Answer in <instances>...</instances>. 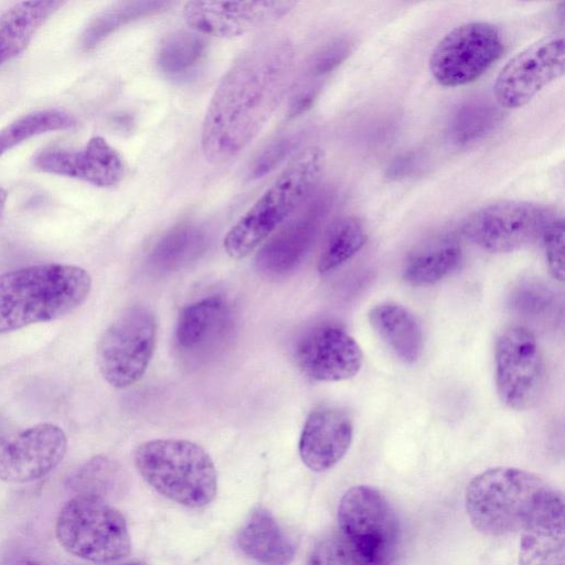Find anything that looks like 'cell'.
<instances>
[{"instance_id":"cell-1","label":"cell","mask_w":565,"mask_h":565,"mask_svg":"<svg viewBox=\"0 0 565 565\" xmlns=\"http://www.w3.org/2000/svg\"><path fill=\"white\" fill-rule=\"evenodd\" d=\"M295 65L292 42L279 35L254 43L232 63L203 119L206 161H230L257 137L291 88Z\"/></svg>"},{"instance_id":"cell-2","label":"cell","mask_w":565,"mask_h":565,"mask_svg":"<svg viewBox=\"0 0 565 565\" xmlns=\"http://www.w3.org/2000/svg\"><path fill=\"white\" fill-rule=\"evenodd\" d=\"M90 275L82 267L47 263L0 275V334L68 316L88 298Z\"/></svg>"},{"instance_id":"cell-3","label":"cell","mask_w":565,"mask_h":565,"mask_svg":"<svg viewBox=\"0 0 565 565\" xmlns=\"http://www.w3.org/2000/svg\"><path fill=\"white\" fill-rule=\"evenodd\" d=\"M324 152L307 147L287 167L226 233L223 246L233 259L252 254L313 195L323 169Z\"/></svg>"},{"instance_id":"cell-4","label":"cell","mask_w":565,"mask_h":565,"mask_svg":"<svg viewBox=\"0 0 565 565\" xmlns=\"http://www.w3.org/2000/svg\"><path fill=\"white\" fill-rule=\"evenodd\" d=\"M552 489L536 473L512 467L490 468L468 483L466 511L479 532L507 535L526 525Z\"/></svg>"},{"instance_id":"cell-5","label":"cell","mask_w":565,"mask_h":565,"mask_svg":"<svg viewBox=\"0 0 565 565\" xmlns=\"http://www.w3.org/2000/svg\"><path fill=\"white\" fill-rule=\"evenodd\" d=\"M143 480L169 500L192 509L211 503L217 492V472L200 445L179 438L140 444L134 454Z\"/></svg>"},{"instance_id":"cell-6","label":"cell","mask_w":565,"mask_h":565,"mask_svg":"<svg viewBox=\"0 0 565 565\" xmlns=\"http://www.w3.org/2000/svg\"><path fill=\"white\" fill-rule=\"evenodd\" d=\"M55 535L70 554L93 563H114L131 552L126 519L94 495L77 494L64 504L56 518Z\"/></svg>"},{"instance_id":"cell-7","label":"cell","mask_w":565,"mask_h":565,"mask_svg":"<svg viewBox=\"0 0 565 565\" xmlns=\"http://www.w3.org/2000/svg\"><path fill=\"white\" fill-rule=\"evenodd\" d=\"M156 333L154 313L145 305L126 308L107 327L97 344V363L110 386L127 388L141 380L154 351Z\"/></svg>"},{"instance_id":"cell-8","label":"cell","mask_w":565,"mask_h":565,"mask_svg":"<svg viewBox=\"0 0 565 565\" xmlns=\"http://www.w3.org/2000/svg\"><path fill=\"white\" fill-rule=\"evenodd\" d=\"M339 530L362 552L369 565H391L399 539L394 508L377 489L350 488L338 508Z\"/></svg>"},{"instance_id":"cell-9","label":"cell","mask_w":565,"mask_h":565,"mask_svg":"<svg viewBox=\"0 0 565 565\" xmlns=\"http://www.w3.org/2000/svg\"><path fill=\"white\" fill-rule=\"evenodd\" d=\"M556 216L537 203L505 200L475 211L465 221L462 232L487 252L509 253L540 242Z\"/></svg>"},{"instance_id":"cell-10","label":"cell","mask_w":565,"mask_h":565,"mask_svg":"<svg viewBox=\"0 0 565 565\" xmlns=\"http://www.w3.org/2000/svg\"><path fill=\"white\" fill-rule=\"evenodd\" d=\"M502 51V38L493 24L466 22L439 40L429 57V71L441 86H462L483 75Z\"/></svg>"},{"instance_id":"cell-11","label":"cell","mask_w":565,"mask_h":565,"mask_svg":"<svg viewBox=\"0 0 565 565\" xmlns=\"http://www.w3.org/2000/svg\"><path fill=\"white\" fill-rule=\"evenodd\" d=\"M499 399L514 411H526L541 399L545 388V363L534 333L512 326L498 337L494 351Z\"/></svg>"},{"instance_id":"cell-12","label":"cell","mask_w":565,"mask_h":565,"mask_svg":"<svg viewBox=\"0 0 565 565\" xmlns=\"http://www.w3.org/2000/svg\"><path fill=\"white\" fill-rule=\"evenodd\" d=\"M67 437L51 423L19 427L0 415V480L25 483L43 478L65 457Z\"/></svg>"},{"instance_id":"cell-13","label":"cell","mask_w":565,"mask_h":565,"mask_svg":"<svg viewBox=\"0 0 565 565\" xmlns=\"http://www.w3.org/2000/svg\"><path fill=\"white\" fill-rule=\"evenodd\" d=\"M565 42L558 33L531 43L511 57L493 84L499 106L518 109L526 105L544 87L564 74Z\"/></svg>"},{"instance_id":"cell-14","label":"cell","mask_w":565,"mask_h":565,"mask_svg":"<svg viewBox=\"0 0 565 565\" xmlns=\"http://www.w3.org/2000/svg\"><path fill=\"white\" fill-rule=\"evenodd\" d=\"M298 367L312 380L339 382L354 377L363 361L353 337L332 322H319L301 331L294 343Z\"/></svg>"},{"instance_id":"cell-15","label":"cell","mask_w":565,"mask_h":565,"mask_svg":"<svg viewBox=\"0 0 565 565\" xmlns=\"http://www.w3.org/2000/svg\"><path fill=\"white\" fill-rule=\"evenodd\" d=\"M295 1H189L185 23L195 32L233 39L271 24L288 14Z\"/></svg>"},{"instance_id":"cell-16","label":"cell","mask_w":565,"mask_h":565,"mask_svg":"<svg viewBox=\"0 0 565 565\" xmlns=\"http://www.w3.org/2000/svg\"><path fill=\"white\" fill-rule=\"evenodd\" d=\"M333 204V192L315 193L300 213L276 233L259 249L258 267L268 275L279 276L292 270L302 260Z\"/></svg>"},{"instance_id":"cell-17","label":"cell","mask_w":565,"mask_h":565,"mask_svg":"<svg viewBox=\"0 0 565 565\" xmlns=\"http://www.w3.org/2000/svg\"><path fill=\"white\" fill-rule=\"evenodd\" d=\"M39 170L78 179L100 188L118 184L125 174L120 153L100 136L92 137L81 149L45 148L33 158Z\"/></svg>"},{"instance_id":"cell-18","label":"cell","mask_w":565,"mask_h":565,"mask_svg":"<svg viewBox=\"0 0 565 565\" xmlns=\"http://www.w3.org/2000/svg\"><path fill=\"white\" fill-rule=\"evenodd\" d=\"M233 310L221 295L202 298L184 307L175 326V344L182 355L205 358L215 352L233 328Z\"/></svg>"},{"instance_id":"cell-19","label":"cell","mask_w":565,"mask_h":565,"mask_svg":"<svg viewBox=\"0 0 565 565\" xmlns=\"http://www.w3.org/2000/svg\"><path fill=\"white\" fill-rule=\"evenodd\" d=\"M352 437L353 423L345 409L320 406L305 422L299 439L300 458L312 471L329 470L344 457Z\"/></svg>"},{"instance_id":"cell-20","label":"cell","mask_w":565,"mask_h":565,"mask_svg":"<svg viewBox=\"0 0 565 565\" xmlns=\"http://www.w3.org/2000/svg\"><path fill=\"white\" fill-rule=\"evenodd\" d=\"M519 565H564V497L553 488L521 530Z\"/></svg>"},{"instance_id":"cell-21","label":"cell","mask_w":565,"mask_h":565,"mask_svg":"<svg viewBox=\"0 0 565 565\" xmlns=\"http://www.w3.org/2000/svg\"><path fill=\"white\" fill-rule=\"evenodd\" d=\"M239 550L262 565H288L295 556V545L273 513L258 507L238 530Z\"/></svg>"},{"instance_id":"cell-22","label":"cell","mask_w":565,"mask_h":565,"mask_svg":"<svg viewBox=\"0 0 565 565\" xmlns=\"http://www.w3.org/2000/svg\"><path fill=\"white\" fill-rule=\"evenodd\" d=\"M369 321L385 345L405 364H414L424 348L422 328L414 315L394 302L374 306L369 311Z\"/></svg>"},{"instance_id":"cell-23","label":"cell","mask_w":565,"mask_h":565,"mask_svg":"<svg viewBox=\"0 0 565 565\" xmlns=\"http://www.w3.org/2000/svg\"><path fill=\"white\" fill-rule=\"evenodd\" d=\"M65 4L64 1H22L0 15V66L22 53L36 31Z\"/></svg>"},{"instance_id":"cell-24","label":"cell","mask_w":565,"mask_h":565,"mask_svg":"<svg viewBox=\"0 0 565 565\" xmlns=\"http://www.w3.org/2000/svg\"><path fill=\"white\" fill-rule=\"evenodd\" d=\"M462 259L459 242L452 236L435 238L412 253L403 278L413 286L433 285L455 271Z\"/></svg>"},{"instance_id":"cell-25","label":"cell","mask_w":565,"mask_h":565,"mask_svg":"<svg viewBox=\"0 0 565 565\" xmlns=\"http://www.w3.org/2000/svg\"><path fill=\"white\" fill-rule=\"evenodd\" d=\"M367 234L363 222L353 215L339 218L323 243L318 270L328 274L350 260L364 246Z\"/></svg>"},{"instance_id":"cell-26","label":"cell","mask_w":565,"mask_h":565,"mask_svg":"<svg viewBox=\"0 0 565 565\" xmlns=\"http://www.w3.org/2000/svg\"><path fill=\"white\" fill-rule=\"evenodd\" d=\"M171 6L170 1L142 0L118 2L97 14L83 33L86 50L96 47L122 25L143 17L152 15Z\"/></svg>"},{"instance_id":"cell-27","label":"cell","mask_w":565,"mask_h":565,"mask_svg":"<svg viewBox=\"0 0 565 565\" xmlns=\"http://www.w3.org/2000/svg\"><path fill=\"white\" fill-rule=\"evenodd\" d=\"M76 125L77 120L71 113L57 108L40 109L23 115L0 129V157L34 136L66 130Z\"/></svg>"},{"instance_id":"cell-28","label":"cell","mask_w":565,"mask_h":565,"mask_svg":"<svg viewBox=\"0 0 565 565\" xmlns=\"http://www.w3.org/2000/svg\"><path fill=\"white\" fill-rule=\"evenodd\" d=\"M206 243L204 233L193 225H179L164 234L151 252V262L172 269L199 256Z\"/></svg>"},{"instance_id":"cell-29","label":"cell","mask_w":565,"mask_h":565,"mask_svg":"<svg viewBox=\"0 0 565 565\" xmlns=\"http://www.w3.org/2000/svg\"><path fill=\"white\" fill-rule=\"evenodd\" d=\"M206 41L195 31L180 30L164 38L158 51V66L168 75L192 68L203 56Z\"/></svg>"},{"instance_id":"cell-30","label":"cell","mask_w":565,"mask_h":565,"mask_svg":"<svg viewBox=\"0 0 565 565\" xmlns=\"http://www.w3.org/2000/svg\"><path fill=\"white\" fill-rule=\"evenodd\" d=\"M500 113L489 102L471 100L455 113L449 136L456 145H468L487 135L499 121Z\"/></svg>"},{"instance_id":"cell-31","label":"cell","mask_w":565,"mask_h":565,"mask_svg":"<svg viewBox=\"0 0 565 565\" xmlns=\"http://www.w3.org/2000/svg\"><path fill=\"white\" fill-rule=\"evenodd\" d=\"M122 483L120 467L113 459L96 456L85 462L71 478V486L77 494L94 495L105 500Z\"/></svg>"},{"instance_id":"cell-32","label":"cell","mask_w":565,"mask_h":565,"mask_svg":"<svg viewBox=\"0 0 565 565\" xmlns=\"http://www.w3.org/2000/svg\"><path fill=\"white\" fill-rule=\"evenodd\" d=\"M305 565H369L359 547L339 529L322 535L310 550Z\"/></svg>"},{"instance_id":"cell-33","label":"cell","mask_w":565,"mask_h":565,"mask_svg":"<svg viewBox=\"0 0 565 565\" xmlns=\"http://www.w3.org/2000/svg\"><path fill=\"white\" fill-rule=\"evenodd\" d=\"M555 297L551 288L537 279L520 281L511 292L510 306L525 317L545 316L554 306Z\"/></svg>"},{"instance_id":"cell-34","label":"cell","mask_w":565,"mask_h":565,"mask_svg":"<svg viewBox=\"0 0 565 565\" xmlns=\"http://www.w3.org/2000/svg\"><path fill=\"white\" fill-rule=\"evenodd\" d=\"M299 132L281 136L268 143L249 167V177L259 179L281 164L300 145Z\"/></svg>"},{"instance_id":"cell-35","label":"cell","mask_w":565,"mask_h":565,"mask_svg":"<svg viewBox=\"0 0 565 565\" xmlns=\"http://www.w3.org/2000/svg\"><path fill=\"white\" fill-rule=\"evenodd\" d=\"M551 275L564 279V221L556 216L547 226L541 239Z\"/></svg>"},{"instance_id":"cell-36","label":"cell","mask_w":565,"mask_h":565,"mask_svg":"<svg viewBox=\"0 0 565 565\" xmlns=\"http://www.w3.org/2000/svg\"><path fill=\"white\" fill-rule=\"evenodd\" d=\"M351 42L345 39H337L322 46L313 54L309 62V74L322 76L337 68L350 54Z\"/></svg>"},{"instance_id":"cell-37","label":"cell","mask_w":565,"mask_h":565,"mask_svg":"<svg viewBox=\"0 0 565 565\" xmlns=\"http://www.w3.org/2000/svg\"><path fill=\"white\" fill-rule=\"evenodd\" d=\"M0 565H68L43 552L15 547L10 548L0 556Z\"/></svg>"},{"instance_id":"cell-38","label":"cell","mask_w":565,"mask_h":565,"mask_svg":"<svg viewBox=\"0 0 565 565\" xmlns=\"http://www.w3.org/2000/svg\"><path fill=\"white\" fill-rule=\"evenodd\" d=\"M320 88L321 86L317 83L306 84L297 88L289 100L287 117L292 119L309 110L317 99Z\"/></svg>"},{"instance_id":"cell-39","label":"cell","mask_w":565,"mask_h":565,"mask_svg":"<svg viewBox=\"0 0 565 565\" xmlns=\"http://www.w3.org/2000/svg\"><path fill=\"white\" fill-rule=\"evenodd\" d=\"M7 199H8L7 191L0 186V217L2 216V214L4 212Z\"/></svg>"},{"instance_id":"cell-40","label":"cell","mask_w":565,"mask_h":565,"mask_svg":"<svg viewBox=\"0 0 565 565\" xmlns=\"http://www.w3.org/2000/svg\"><path fill=\"white\" fill-rule=\"evenodd\" d=\"M116 565H147V564L143 562H140V561H131V562H126V563H119Z\"/></svg>"}]
</instances>
